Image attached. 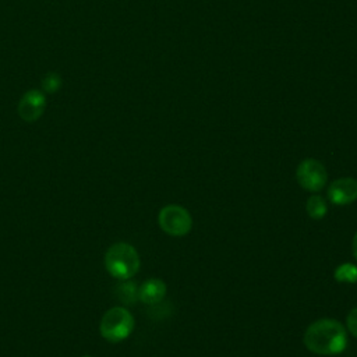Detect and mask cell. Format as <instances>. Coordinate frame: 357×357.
I'll use <instances>...</instances> for the list:
<instances>
[{
  "instance_id": "obj_6",
  "label": "cell",
  "mask_w": 357,
  "mask_h": 357,
  "mask_svg": "<svg viewBox=\"0 0 357 357\" xmlns=\"http://www.w3.org/2000/svg\"><path fill=\"white\" fill-rule=\"evenodd\" d=\"M45 107H46L45 93L40 89H29L21 96L17 110H18V116L24 121L33 123L43 114Z\"/></svg>"
},
{
  "instance_id": "obj_14",
  "label": "cell",
  "mask_w": 357,
  "mask_h": 357,
  "mask_svg": "<svg viewBox=\"0 0 357 357\" xmlns=\"http://www.w3.org/2000/svg\"><path fill=\"white\" fill-rule=\"evenodd\" d=\"M351 248H353V255H354V258L357 259V231H356V234H354V237H353Z\"/></svg>"
},
{
  "instance_id": "obj_11",
  "label": "cell",
  "mask_w": 357,
  "mask_h": 357,
  "mask_svg": "<svg viewBox=\"0 0 357 357\" xmlns=\"http://www.w3.org/2000/svg\"><path fill=\"white\" fill-rule=\"evenodd\" d=\"M335 279L343 283H356L357 282V266L353 264H342L335 271Z\"/></svg>"
},
{
  "instance_id": "obj_4",
  "label": "cell",
  "mask_w": 357,
  "mask_h": 357,
  "mask_svg": "<svg viewBox=\"0 0 357 357\" xmlns=\"http://www.w3.org/2000/svg\"><path fill=\"white\" fill-rule=\"evenodd\" d=\"M158 220L165 233L176 237L187 234L192 227V219L188 211L176 204L163 206L159 212Z\"/></svg>"
},
{
  "instance_id": "obj_2",
  "label": "cell",
  "mask_w": 357,
  "mask_h": 357,
  "mask_svg": "<svg viewBox=\"0 0 357 357\" xmlns=\"http://www.w3.org/2000/svg\"><path fill=\"white\" fill-rule=\"evenodd\" d=\"M107 272L120 280H128L139 269V255L128 243H114L105 254Z\"/></svg>"
},
{
  "instance_id": "obj_15",
  "label": "cell",
  "mask_w": 357,
  "mask_h": 357,
  "mask_svg": "<svg viewBox=\"0 0 357 357\" xmlns=\"http://www.w3.org/2000/svg\"><path fill=\"white\" fill-rule=\"evenodd\" d=\"M84 357H91V356H84Z\"/></svg>"
},
{
  "instance_id": "obj_7",
  "label": "cell",
  "mask_w": 357,
  "mask_h": 357,
  "mask_svg": "<svg viewBox=\"0 0 357 357\" xmlns=\"http://www.w3.org/2000/svg\"><path fill=\"white\" fill-rule=\"evenodd\" d=\"M328 198L335 205H349L357 199V180L342 177L329 184Z\"/></svg>"
},
{
  "instance_id": "obj_3",
  "label": "cell",
  "mask_w": 357,
  "mask_h": 357,
  "mask_svg": "<svg viewBox=\"0 0 357 357\" xmlns=\"http://www.w3.org/2000/svg\"><path fill=\"white\" fill-rule=\"evenodd\" d=\"M134 329V318L124 307H113L102 317L99 324L100 335L112 343L127 339Z\"/></svg>"
},
{
  "instance_id": "obj_9",
  "label": "cell",
  "mask_w": 357,
  "mask_h": 357,
  "mask_svg": "<svg viewBox=\"0 0 357 357\" xmlns=\"http://www.w3.org/2000/svg\"><path fill=\"white\" fill-rule=\"evenodd\" d=\"M307 213L312 219H322L328 212V204L321 195H311L305 204Z\"/></svg>"
},
{
  "instance_id": "obj_12",
  "label": "cell",
  "mask_w": 357,
  "mask_h": 357,
  "mask_svg": "<svg viewBox=\"0 0 357 357\" xmlns=\"http://www.w3.org/2000/svg\"><path fill=\"white\" fill-rule=\"evenodd\" d=\"M61 88V77L59 73L50 71L46 75H43L40 81V91L43 93H54Z\"/></svg>"
},
{
  "instance_id": "obj_8",
  "label": "cell",
  "mask_w": 357,
  "mask_h": 357,
  "mask_svg": "<svg viewBox=\"0 0 357 357\" xmlns=\"http://www.w3.org/2000/svg\"><path fill=\"white\" fill-rule=\"evenodd\" d=\"M166 294V284L160 279H148L138 287V300L145 304H158Z\"/></svg>"
},
{
  "instance_id": "obj_10",
  "label": "cell",
  "mask_w": 357,
  "mask_h": 357,
  "mask_svg": "<svg viewBox=\"0 0 357 357\" xmlns=\"http://www.w3.org/2000/svg\"><path fill=\"white\" fill-rule=\"evenodd\" d=\"M116 293L124 304H132L138 300V286L135 282L120 283L116 289Z\"/></svg>"
},
{
  "instance_id": "obj_5",
  "label": "cell",
  "mask_w": 357,
  "mask_h": 357,
  "mask_svg": "<svg viewBox=\"0 0 357 357\" xmlns=\"http://www.w3.org/2000/svg\"><path fill=\"white\" fill-rule=\"evenodd\" d=\"M296 178L304 190L317 192L325 187L328 181V173L321 162L308 158L298 165L296 170Z\"/></svg>"
},
{
  "instance_id": "obj_13",
  "label": "cell",
  "mask_w": 357,
  "mask_h": 357,
  "mask_svg": "<svg viewBox=\"0 0 357 357\" xmlns=\"http://www.w3.org/2000/svg\"><path fill=\"white\" fill-rule=\"evenodd\" d=\"M346 325H347V331H349L354 337H357V307H354V308L347 314Z\"/></svg>"
},
{
  "instance_id": "obj_1",
  "label": "cell",
  "mask_w": 357,
  "mask_h": 357,
  "mask_svg": "<svg viewBox=\"0 0 357 357\" xmlns=\"http://www.w3.org/2000/svg\"><path fill=\"white\" fill-rule=\"evenodd\" d=\"M305 347L321 356H335L347 346V332L344 326L332 318H322L312 322L304 333Z\"/></svg>"
}]
</instances>
